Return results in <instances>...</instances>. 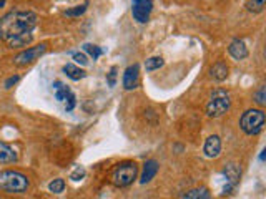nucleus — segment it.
I'll return each mask as SVG.
<instances>
[{"instance_id":"obj_15","label":"nucleus","mask_w":266,"mask_h":199,"mask_svg":"<svg viewBox=\"0 0 266 199\" xmlns=\"http://www.w3.org/2000/svg\"><path fill=\"white\" fill-rule=\"evenodd\" d=\"M181 199H213V196L206 188H195L183 194Z\"/></svg>"},{"instance_id":"obj_28","label":"nucleus","mask_w":266,"mask_h":199,"mask_svg":"<svg viewBox=\"0 0 266 199\" xmlns=\"http://www.w3.org/2000/svg\"><path fill=\"white\" fill-rule=\"evenodd\" d=\"M265 153H266V151L263 149V151H261V155H260V160H261V161H265Z\"/></svg>"},{"instance_id":"obj_16","label":"nucleus","mask_w":266,"mask_h":199,"mask_svg":"<svg viewBox=\"0 0 266 199\" xmlns=\"http://www.w3.org/2000/svg\"><path fill=\"white\" fill-rule=\"evenodd\" d=\"M53 88H55V98H57L58 101H65V100L72 95L70 88L65 87V85H63L62 81H55Z\"/></svg>"},{"instance_id":"obj_22","label":"nucleus","mask_w":266,"mask_h":199,"mask_svg":"<svg viewBox=\"0 0 266 199\" xmlns=\"http://www.w3.org/2000/svg\"><path fill=\"white\" fill-rule=\"evenodd\" d=\"M85 12H87V3H82V5H77V7L65 10V15L67 17H80V15H84Z\"/></svg>"},{"instance_id":"obj_11","label":"nucleus","mask_w":266,"mask_h":199,"mask_svg":"<svg viewBox=\"0 0 266 199\" xmlns=\"http://www.w3.org/2000/svg\"><path fill=\"white\" fill-rule=\"evenodd\" d=\"M157 173H158V161L148 160L143 165V171H141V176H140V183L141 184L150 183V181L157 176Z\"/></svg>"},{"instance_id":"obj_20","label":"nucleus","mask_w":266,"mask_h":199,"mask_svg":"<svg viewBox=\"0 0 266 199\" xmlns=\"http://www.w3.org/2000/svg\"><path fill=\"white\" fill-rule=\"evenodd\" d=\"M84 48H85V52L89 53V55L93 58V60H97V58L102 57V53H103V50L97 47V45H91V43H85L84 45Z\"/></svg>"},{"instance_id":"obj_3","label":"nucleus","mask_w":266,"mask_h":199,"mask_svg":"<svg viewBox=\"0 0 266 199\" xmlns=\"http://www.w3.org/2000/svg\"><path fill=\"white\" fill-rule=\"evenodd\" d=\"M136 176H138V166H136V163L125 161L113 168L110 179H112V183L117 188H127L136 179Z\"/></svg>"},{"instance_id":"obj_6","label":"nucleus","mask_w":266,"mask_h":199,"mask_svg":"<svg viewBox=\"0 0 266 199\" xmlns=\"http://www.w3.org/2000/svg\"><path fill=\"white\" fill-rule=\"evenodd\" d=\"M45 52H47V45H45V43L35 45V47H30V48H27V50H24V52L18 53V55L13 58V63L18 65V66L30 65V63L39 60V58L42 57Z\"/></svg>"},{"instance_id":"obj_14","label":"nucleus","mask_w":266,"mask_h":199,"mask_svg":"<svg viewBox=\"0 0 266 199\" xmlns=\"http://www.w3.org/2000/svg\"><path fill=\"white\" fill-rule=\"evenodd\" d=\"M63 73H65L70 80H75V81H79V80L85 78V76H87L85 71L82 70L80 66L73 65V63H67V65L63 66Z\"/></svg>"},{"instance_id":"obj_13","label":"nucleus","mask_w":266,"mask_h":199,"mask_svg":"<svg viewBox=\"0 0 266 199\" xmlns=\"http://www.w3.org/2000/svg\"><path fill=\"white\" fill-rule=\"evenodd\" d=\"M210 75H212V78L217 80V81L226 80V76H228V66H226V63H223V62L215 63L212 68H210Z\"/></svg>"},{"instance_id":"obj_7","label":"nucleus","mask_w":266,"mask_h":199,"mask_svg":"<svg viewBox=\"0 0 266 199\" xmlns=\"http://www.w3.org/2000/svg\"><path fill=\"white\" fill-rule=\"evenodd\" d=\"M151 10H153V0H132L133 19L138 24H146L148 22Z\"/></svg>"},{"instance_id":"obj_24","label":"nucleus","mask_w":266,"mask_h":199,"mask_svg":"<svg viewBox=\"0 0 266 199\" xmlns=\"http://www.w3.org/2000/svg\"><path fill=\"white\" fill-rule=\"evenodd\" d=\"M84 176H85V169H84V168H77V169L70 174V179H72V181H80L82 178H84Z\"/></svg>"},{"instance_id":"obj_19","label":"nucleus","mask_w":266,"mask_h":199,"mask_svg":"<svg viewBox=\"0 0 266 199\" xmlns=\"http://www.w3.org/2000/svg\"><path fill=\"white\" fill-rule=\"evenodd\" d=\"M48 189H50V193H53V194H60V193H63V189H65V181L62 178L53 179L52 183L48 184Z\"/></svg>"},{"instance_id":"obj_27","label":"nucleus","mask_w":266,"mask_h":199,"mask_svg":"<svg viewBox=\"0 0 266 199\" xmlns=\"http://www.w3.org/2000/svg\"><path fill=\"white\" fill-rule=\"evenodd\" d=\"M18 80H20V76H18V75H13V76H10V78H8V80L5 81V88H12L13 85H15Z\"/></svg>"},{"instance_id":"obj_8","label":"nucleus","mask_w":266,"mask_h":199,"mask_svg":"<svg viewBox=\"0 0 266 199\" xmlns=\"http://www.w3.org/2000/svg\"><path fill=\"white\" fill-rule=\"evenodd\" d=\"M138 80H140V68L138 65H130L128 68L125 70L123 73V78H122V83H123V88L125 90H135L138 87Z\"/></svg>"},{"instance_id":"obj_25","label":"nucleus","mask_w":266,"mask_h":199,"mask_svg":"<svg viewBox=\"0 0 266 199\" xmlns=\"http://www.w3.org/2000/svg\"><path fill=\"white\" fill-rule=\"evenodd\" d=\"M65 101H67V105H65V110H67V111H72L73 108H75V103H77V101H75V95L72 93L70 97H68V98L65 100Z\"/></svg>"},{"instance_id":"obj_9","label":"nucleus","mask_w":266,"mask_h":199,"mask_svg":"<svg viewBox=\"0 0 266 199\" xmlns=\"http://www.w3.org/2000/svg\"><path fill=\"white\" fill-rule=\"evenodd\" d=\"M203 151L208 158H218L220 153H222V139H220V136L212 134V136L206 138Z\"/></svg>"},{"instance_id":"obj_5","label":"nucleus","mask_w":266,"mask_h":199,"mask_svg":"<svg viewBox=\"0 0 266 199\" xmlns=\"http://www.w3.org/2000/svg\"><path fill=\"white\" fill-rule=\"evenodd\" d=\"M230 106H231L230 95L224 92V90H215L208 105H206V115L212 116V118H218V116H223L224 113L230 110Z\"/></svg>"},{"instance_id":"obj_12","label":"nucleus","mask_w":266,"mask_h":199,"mask_svg":"<svg viewBox=\"0 0 266 199\" xmlns=\"http://www.w3.org/2000/svg\"><path fill=\"white\" fill-rule=\"evenodd\" d=\"M18 155L12 146H8L7 143L0 141V163L2 165H10V163H17Z\"/></svg>"},{"instance_id":"obj_23","label":"nucleus","mask_w":266,"mask_h":199,"mask_svg":"<svg viewBox=\"0 0 266 199\" xmlns=\"http://www.w3.org/2000/svg\"><path fill=\"white\" fill-rule=\"evenodd\" d=\"M73 60H75L77 65H82V66H85L87 63H89V58H87L85 53H73Z\"/></svg>"},{"instance_id":"obj_26","label":"nucleus","mask_w":266,"mask_h":199,"mask_svg":"<svg viewBox=\"0 0 266 199\" xmlns=\"http://www.w3.org/2000/svg\"><path fill=\"white\" fill-rule=\"evenodd\" d=\"M115 78H117V68L113 66V68L110 70V73H108V85H110V87H115Z\"/></svg>"},{"instance_id":"obj_2","label":"nucleus","mask_w":266,"mask_h":199,"mask_svg":"<svg viewBox=\"0 0 266 199\" xmlns=\"http://www.w3.org/2000/svg\"><path fill=\"white\" fill-rule=\"evenodd\" d=\"M30 186V181L20 171L5 169L0 171V191L8 194H24Z\"/></svg>"},{"instance_id":"obj_1","label":"nucleus","mask_w":266,"mask_h":199,"mask_svg":"<svg viewBox=\"0 0 266 199\" xmlns=\"http://www.w3.org/2000/svg\"><path fill=\"white\" fill-rule=\"evenodd\" d=\"M37 27V15L32 10L17 8L5 13L0 19V40H3L10 48H22L27 47Z\"/></svg>"},{"instance_id":"obj_21","label":"nucleus","mask_w":266,"mask_h":199,"mask_svg":"<svg viewBox=\"0 0 266 199\" xmlns=\"http://www.w3.org/2000/svg\"><path fill=\"white\" fill-rule=\"evenodd\" d=\"M255 101L258 103L260 106L266 105V87L265 85H261V87L255 92Z\"/></svg>"},{"instance_id":"obj_18","label":"nucleus","mask_w":266,"mask_h":199,"mask_svg":"<svg viewBox=\"0 0 266 199\" xmlns=\"http://www.w3.org/2000/svg\"><path fill=\"white\" fill-rule=\"evenodd\" d=\"M163 63L165 62H163L162 57H151V58H148V60L145 62V68H146V71H153V70L162 68Z\"/></svg>"},{"instance_id":"obj_17","label":"nucleus","mask_w":266,"mask_h":199,"mask_svg":"<svg viewBox=\"0 0 266 199\" xmlns=\"http://www.w3.org/2000/svg\"><path fill=\"white\" fill-rule=\"evenodd\" d=\"M265 5H266V0H248V2H246V8H248V12L251 13L263 12Z\"/></svg>"},{"instance_id":"obj_4","label":"nucleus","mask_w":266,"mask_h":199,"mask_svg":"<svg viewBox=\"0 0 266 199\" xmlns=\"http://www.w3.org/2000/svg\"><path fill=\"white\" fill-rule=\"evenodd\" d=\"M266 123V115L263 110H246L240 118V128L250 136L260 134L265 128Z\"/></svg>"},{"instance_id":"obj_10","label":"nucleus","mask_w":266,"mask_h":199,"mask_svg":"<svg viewBox=\"0 0 266 199\" xmlns=\"http://www.w3.org/2000/svg\"><path fill=\"white\" fill-rule=\"evenodd\" d=\"M228 52H230V55L235 58V60H245V58L248 57V48H246L245 42L240 38L233 40L230 47H228Z\"/></svg>"}]
</instances>
